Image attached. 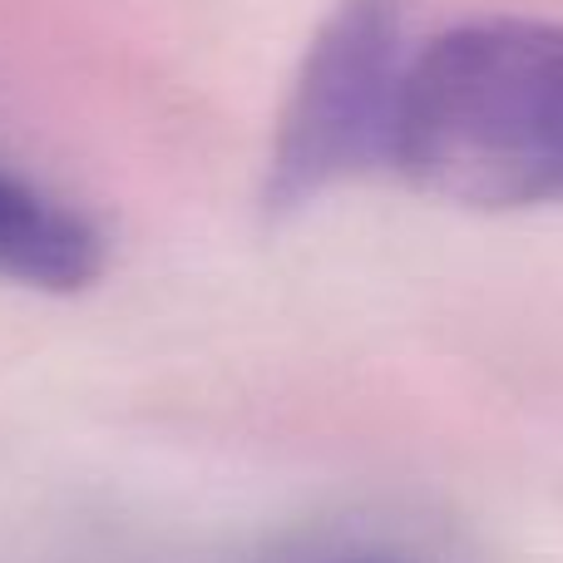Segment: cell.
Masks as SVG:
<instances>
[{
  "label": "cell",
  "instance_id": "1",
  "mask_svg": "<svg viewBox=\"0 0 563 563\" xmlns=\"http://www.w3.org/2000/svg\"><path fill=\"white\" fill-rule=\"evenodd\" d=\"M390 164L460 208L563 203V25L470 20L406 65Z\"/></svg>",
  "mask_w": 563,
  "mask_h": 563
},
{
  "label": "cell",
  "instance_id": "2",
  "mask_svg": "<svg viewBox=\"0 0 563 563\" xmlns=\"http://www.w3.org/2000/svg\"><path fill=\"white\" fill-rule=\"evenodd\" d=\"M400 89V0H341L311 40L277 119L267 213H291L376 158H390Z\"/></svg>",
  "mask_w": 563,
  "mask_h": 563
},
{
  "label": "cell",
  "instance_id": "3",
  "mask_svg": "<svg viewBox=\"0 0 563 563\" xmlns=\"http://www.w3.org/2000/svg\"><path fill=\"white\" fill-rule=\"evenodd\" d=\"M104 273V243L79 213L0 174V277L20 287L79 291Z\"/></svg>",
  "mask_w": 563,
  "mask_h": 563
}]
</instances>
